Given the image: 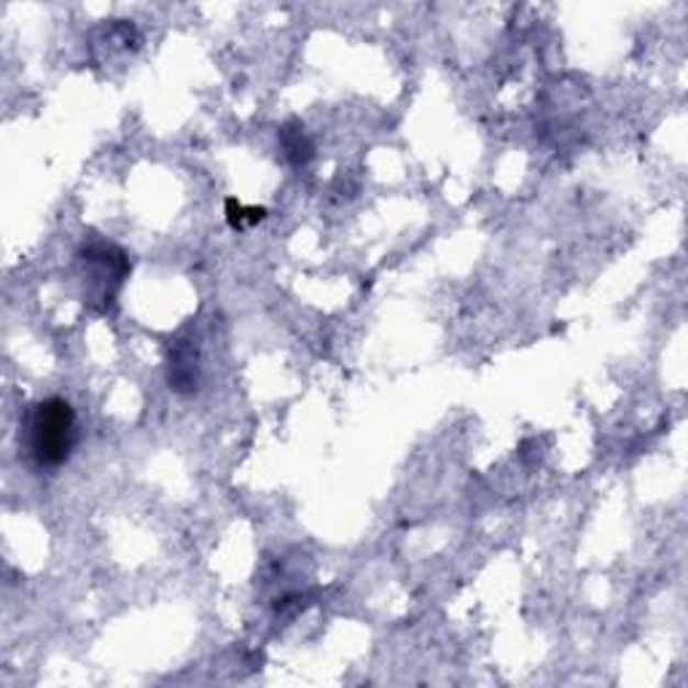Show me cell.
I'll use <instances>...</instances> for the list:
<instances>
[{"instance_id": "6da1fadb", "label": "cell", "mask_w": 688, "mask_h": 688, "mask_svg": "<svg viewBox=\"0 0 688 688\" xmlns=\"http://www.w3.org/2000/svg\"><path fill=\"white\" fill-rule=\"evenodd\" d=\"M78 444V418L74 403L49 396L27 407L20 425V450L41 474L59 470Z\"/></svg>"}, {"instance_id": "3957f363", "label": "cell", "mask_w": 688, "mask_h": 688, "mask_svg": "<svg viewBox=\"0 0 688 688\" xmlns=\"http://www.w3.org/2000/svg\"><path fill=\"white\" fill-rule=\"evenodd\" d=\"M167 382L175 393H197L199 388V353L195 340H180L170 347Z\"/></svg>"}, {"instance_id": "5b68a950", "label": "cell", "mask_w": 688, "mask_h": 688, "mask_svg": "<svg viewBox=\"0 0 688 688\" xmlns=\"http://www.w3.org/2000/svg\"><path fill=\"white\" fill-rule=\"evenodd\" d=\"M264 219H267V210L264 208H245V204L234 202V199H229L226 202V221L232 229L256 226V223Z\"/></svg>"}, {"instance_id": "7a4b0ae2", "label": "cell", "mask_w": 688, "mask_h": 688, "mask_svg": "<svg viewBox=\"0 0 688 688\" xmlns=\"http://www.w3.org/2000/svg\"><path fill=\"white\" fill-rule=\"evenodd\" d=\"M78 267H81L84 299L95 312L106 315L116 307L119 293H122L126 277H130L132 264L130 256L116 243L108 240L89 237L84 240L78 251Z\"/></svg>"}, {"instance_id": "277c9868", "label": "cell", "mask_w": 688, "mask_h": 688, "mask_svg": "<svg viewBox=\"0 0 688 688\" xmlns=\"http://www.w3.org/2000/svg\"><path fill=\"white\" fill-rule=\"evenodd\" d=\"M277 141H280V151L286 156V162L296 167V170L310 165L312 156H315V146H312L310 135H307L304 126L299 122L282 124L280 132H277Z\"/></svg>"}]
</instances>
